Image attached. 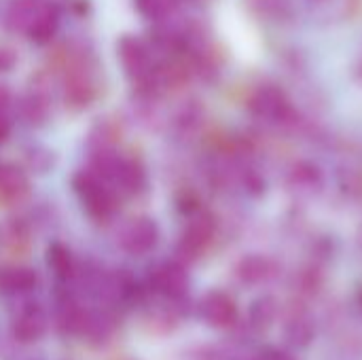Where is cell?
<instances>
[{"label": "cell", "mask_w": 362, "mask_h": 360, "mask_svg": "<svg viewBox=\"0 0 362 360\" xmlns=\"http://www.w3.org/2000/svg\"><path fill=\"white\" fill-rule=\"evenodd\" d=\"M17 64V53L11 47L0 45V72H8Z\"/></svg>", "instance_id": "484cf974"}, {"label": "cell", "mask_w": 362, "mask_h": 360, "mask_svg": "<svg viewBox=\"0 0 362 360\" xmlns=\"http://www.w3.org/2000/svg\"><path fill=\"white\" fill-rule=\"evenodd\" d=\"M38 276L30 267H2L0 269V291L8 295H23L34 291Z\"/></svg>", "instance_id": "7c38bea8"}, {"label": "cell", "mask_w": 362, "mask_h": 360, "mask_svg": "<svg viewBox=\"0 0 362 360\" xmlns=\"http://www.w3.org/2000/svg\"><path fill=\"white\" fill-rule=\"evenodd\" d=\"M157 240H159L157 223L148 216H136L127 221V225L119 233L121 248L132 257L148 255L157 246Z\"/></svg>", "instance_id": "277c9868"}, {"label": "cell", "mask_w": 362, "mask_h": 360, "mask_svg": "<svg viewBox=\"0 0 362 360\" xmlns=\"http://www.w3.org/2000/svg\"><path fill=\"white\" fill-rule=\"evenodd\" d=\"M117 140H121V127L112 119H100L91 129V144L95 146V151L115 149Z\"/></svg>", "instance_id": "ffe728a7"}, {"label": "cell", "mask_w": 362, "mask_h": 360, "mask_svg": "<svg viewBox=\"0 0 362 360\" xmlns=\"http://www.w3.org/2000/svg\"><path fill=\"white\" fill-rule=\"evenodd\" d=\"M47 263H49V267L53 269V274L59 280H68L72 276V269H74L72 255H70V250L64 244L55 242V244L49 246V250H47Z\"/></svg>", "instance_id": "44dd1931"}, {"label": "cell", "mask_w": 362, "mask_h": 360, "mask_svg": "<svg viewBox=\"0 0 362 360\" xmlns=\"http://www.w3.org/2000/svg\"><path fill=\"white\" fill-rule=\"evenodd\" d=\"M57 25H59V13H57V8L51 2H45V6L40 8L38 17L32 23V28L28 30V36L34 42L45 45V42H49L55 36Z\"/></svg>", "instance_id": "2e32d148"}, {"label": "cell", "mask_w": 362, "mask_h": 360, "mask_svg": "<svg viewBox=\"0 0 362 360\" xmlns=\"http://www.w3.org/2000/svg\"><path fill=\"white\" fill-rule=\"evenodd\" d=\"M13 117V93L6 85H0V123L11 125Z\"/></svg>", "instance_id": "cb8c5ba5"}, {"label": "cell", "mask_w": 362, "mask_h": 360, "mask_svg": "<svg viewBox=\"0 0 362 360\" xmlns=\"http://www.w3.org/2000/svg\"><path fill=\"white\" fill-rule=\"evenodd\" d=\"M49 95L40 87H32V91L21 100V115L30 125H42L49 119Z\"/></svg>", "instance_id": "e0dca14e"}, {"label": "cell", "mask_w": 362, "mask_h": 360, "mask_svg": "<svg viewBox=\"0 0 362 360\" xmlns=\"http://www.w3.org/2000/svg\"><path fill=\"white\" fill-rule=\"evenodd\" d=\"M110 182H115L117 187H121V191L129 193V195H136L144 189L146 185V174H144V168L134 161V159H119L117 163V170L110 178Z\"/></svg>", "instance_id": "8fae6325"}, {"label": "cell", "mask_w": 362, "mask_h": 360, "mask_svg": "<svg viewBox=\"0 0 362 360\" xmlns=\"http://www.w3.org/2000/svg\"><path fill=\"white\" fill-rule=\"evenodd\" d=\"M272 274H274L272 261L267 257H261V255H248L235 267V276L240 278V282H244L248 286H255V284L269 280Z\"/></svg>", "instance_id": "4fadbf2b"}, {"label": "cell", "mask_w": 362, "mask_h": 360, "mask_svg": "<svg viewBox=\"0 0 362 360\" xmlns=\"http://www.w3.org/2000/svg\"><path fill=\"white\" fill-rule=\"evenodd\" d=\"M286 0H250V4L261 13H282Z\"/></svg>", "instance_id": "d4e9b609"}, {"label": "cell", "mask_w": 362, "mask_h": 360, "mask_svg": "<svg viewBox=\"0 0 362 360\" xmlns=\"http://www.w3.org/2000/svg\"><path fill=\"white\" fill-rule=\"evenodd\" d=\"M28 176L13 163H0V197L21 199L28 193Z\"/></svg>", "instance_id": "9a60e30c"}, {"label": "cell", "mask_w": 362, "mask_h": 360, "mask_svg": "<svg viewBox=\"0 0 362 360\" xmlns=\"http://www.w3.org/2000/svg\"><path fill=\"white\" fill-rule=\"evenodd\" d=\"M8 129H11V125H6V123H0V144L8 138Z\"/></svg>", "instance_id": "83f0119b"}, {"label": "cell", "mask_w": 362, "mask_h": 360, "mask_svg": "<svg viewBox=\"0 0 362 360\" xmlns=\"http://www.w3.org/2000/svg\"><path fill=\"white\" fill-rule=\"evenodd\" d=\"M202 316L210 327L227 329V327L235 325V320H238V306L227 293L212 291L202 301Z\"/></svg>", "instance_id": "ba28073f"}, {"label": "cell", "mask_w": 362, "mask_h": 360, "mask_svg": "<svg viewBox=\"0 0 362 360\" xmlns=\"http://www.w3.org/2000/svg\"><path fill=\"white\" fill-rule=\"evenodd\" d=\"M178 0H136V6L142 15L151 19H163L176 8Z\"/></svg>", "instance_id": "603a6c76"}, {"label": "cell", "mask_w": 362, "mask_h": 360, "mask_svg": "<svg viewBox=\"0 0 362 360\" xmlns=\"http://www.w3.org/2000/svg\"><path fill=\"white\" fill-rule=\"evenodd\" d=\"M252 360H295L288 352H284V350H276V348H267V350H263L259 356H255Z\"/></svg>", "instance_id": "4316f807"}, {"label": "cell", "mask_w": 362, "mask_h": 360, "mask_svg": "<svg viewBox=\"0 0 362 360\" xmlns=\"http://www.w3.org/2000/svg\"><path fill=\"white\" fill-rule=\"evenodd\" d=\"M74 191L78 193L85 210L93 219L104 221L117 208V195H115V191L108 189V185L104 182V178L98 176L95 172H81V174H76L74 176Z\"/></svg>", "instance_id": "7a4b0ae2"}, {"label": "cell", "mask_w": 362, "mask_h": 360, "mask_svg": "<svg viewBox=\"0 0 362 360\" xmlns=\"http://www.w3.org/2000/svg\"><path fill=\"white\" fill-rule=\"evenodd\" d=\"M93 98H95V85H93L91 74L87 72V68L74 66L66 74V85H64L66 106H70L74 110H81V108L89 106Z\"/></svg>", "instance_id": "9c48e42d"}, {"label": "cell", "mask_w": 362, "mask_h": 360, "mask_svg": "<svg viewBox=\"0 0 362 360\" xmlns=\"http://www.w3.org/2000/svg\"><path fill=\"white\" fill-rule=\"evenodd\" d=\"M278 318V303L272 297H261L252 303L248 323L255 331H265L272 327V323Z\"/></svg>", "instance_id": "ac0fdd59"}, {"label": "cell", "mask_w": 362, "mask_h": 360, "mask_svg": "<svg viewBox=\"0 0 362 360\" xmlns=\"http://www.w3.org/2000/svg\"><path fill=\"white\" fill-rule=\"evenodd\" d=\"M250 112L265 121L286 123L293 117V106L286 98V93L276 85H263L259 87L248 104Z\"/></svg>", "instance_id": "3957f363"}, {"label": "cell", "mask_w": 362, "mask_h": 360, "mask_svg": "<svg viewBox=\"0 0 362 360\" xmlns=\"http://www.w3.org/2000/svg\"><path fill=\"white\" fill-rule=\"evenodd\" d=\"M117 53H119L125 74L134 81V85H138V89L146 95H155V89H153L155 64H153L148 47L140 38L127 34L119 40Z\"/></svg>", "instance_id": "6da1fadb"}, {"label": "cell", "mask_w": 362, "mask_h": 360, "mask_svg": "<svg viewBox=\"0 0 362 360\" xmlns=\"http://www.w3.org/2000/svg\"><path fill=\"white\" fill-rule=\"evenodd\" d=\"M202 119H204V108L197 100H189L185 102L178 110H176V117H174V127L180 132V134H191L195 132L199 125H202Z\"/></svg>", "instance_id": "d6986e66"}, {"label": "cell", "mask_w": 362, "mask_h": 360, "mask_svg": "<svg viewBox=\"0 0 362 360\" xmlns=\"http://www.w3.org/2000/svg\"><path fill=\"white\" fill-rule=\"evenodd\" d=\"M214 233H216L214 216L208 214V212H197L182 231V238H180V244H178L180 257H185L189 261L197 259L210 246V242L214 240Z\"/></svg>", "instance_id": "5b68a950"}, {"label": "cell", "mask_w": 362, "mask_h": 360, "mask_svg": "<svg viewBox=\"0 0 362 360\" xmlns=\"http://www.w3.org/2000/svg\"><path fill=\"white\" fill-rule=\"evenodd\" d=\"M284 329H286V339L295 348L308 346L310 339L314 337V325H312L310 316L305 314V310L299 306L288 312V318L284 320Z\"/></svg>", "instance_id": "5bb4252c"}, {"label": "cell", "mask_w": 362, "mask_h": 360, "mask_svg": "<svg viewBox=\"0 0 362 360\" xmlns=\"http://www.w3.org/2000/svg\"><path fill=\"white\" fill-rule=\"evenodd\" d=\"M45 2L47 0H11L6 6V15H4L8 30L28 34V30L32 28Z\"/></svg>", "instance_id": "30bf717a"}, {"label": "cell", "mask_w": 362, "mask_h": 360, "mask_svg": "<svg viewBox=\"0 0 362 360\" xmlns=\"http://www.w3.org/2000/svg\"><path fill=\"white\" fill-rule=\"evenodd\" d=\"M148 286H151L157 295H161V297H165V299H172V301L182 299L185 293H187V289H189L187 269H185L180 263H174V261L161 263V265H157V267L151 272V276H148Z\"/></svg>", "instance_id": "8992f818"}, {"label": "cell", "mask_w": 362, "mask_h": 360, "mask_svg": "<svg viewBox=\"0 0 362 360\" xmlns=\"http://www.w3.org/2000/svg\"><path fill=\"white\" fill-rule=\"evenodd\" d=\"M358 74H361V79H362V64L358 66Z\"/></svg>", "instance_id": "f1b7e54d"}, {"label": "cell", "mask_w": 362, "mask_h": 360, "mask_svg": "<svg viewBox=\"0 0 362 360\" xmlns=\"http://www.w3.org/2000/svg\"><path fill=\"white\" fill-rule=\"evenodd\" d=\"M13 337L21 344H34L47 333V314L38 306H23L13 323H11Z\"/></svg>", "instance_id": "52a82bcc"}, {"label": "cell", "mask_w": 362, "mask_h": 360, "mask_svg": "<svg viewBox=\"0 0 362 360\" xmlns=\"http://www.w3.org/2000/svg\"><path fill=\"white\" fill-rule=\"evenodd\" d=\"M288 180L293 187H301V189H316L322 180V174L318 170V166L310 163V161H299L291 174H288Z\"/></svg>", "instance_id": "7402d4cb"}]
</instances>
